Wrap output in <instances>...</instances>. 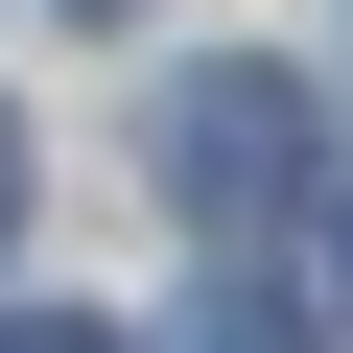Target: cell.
Masks as SVG:
<instances>
[{"label":"cell","mask_w":353,"mask_h":353,"mask_svg":"<svg viewBox=\"0 0 353 353\" xmlns=\"http://www.w3.org/2000/svg\"><path fill=\"white\" fill-rule=\"evenodd\" d=\"M165 189H189V236H283V212L330 189L306 71H189V94H165Z\"/></svg>","instance_id":"obj_1"},{"label":"cell","mask_w":353,"mask_h":353,"mask_svg":"<svg viewBox=\"0 0 353 353\" xmlns=\"http://www.w3.org/2000/svg\"><path fill=\"white\" fill-rule=\"evenodd\" d=\"M189 353H306V306H283V283H212V306H189Z\"/></svg>","instance_id":"obj_2"},{"label":"cell","mask_w":353,"mask_h":353,"mask_svg":"<svg viewBox=\"0 0 353 353\" xmlns=\"http://www.w3.org/2000/svg\"><path fill=\"white\" fill-rule=\"evenodd\" d=\"M0 353H118V330H71V306H0Z\"/></svg>","instance_id":"obj_3"},{"label":"cell","mask_w":353,"mask_h":353,"mask_svg":"<svg viewBox=\"0 0 353 353\" xmlns=\"http://www.w3.org/2000/svg\"><path fill=\"white\" fill-rule=\"evenodd\" d=\"M0 212H24V118H0Z\"/></svg>","instance_id":"obj_4"},{"label":"cell","mask_w":353,"mask_h":353,"mask_svg":"<svg viewBox=\"0 0 353 353\" xmlns=\"http://www.w3.org/2000/svg\"><path fill=\"white\" fill-rule=\"evenodd\" d=\"M71 24H141V0H71Z\"/></svg>","instance_id":"obj_5"},{"label":"cell","mask_w":353,"mask_h":353,"mask_svg":"<svg viewBox=\"0 0 353 353\" xmlns=\"http://www.w3.org/2000/svg\"><path fill=\"white\" fill-rule=\"evenodd\" d=\"M330 283H353V212H330Z\"/></svg>","instance_id":"obj_6"}]
</instances>
